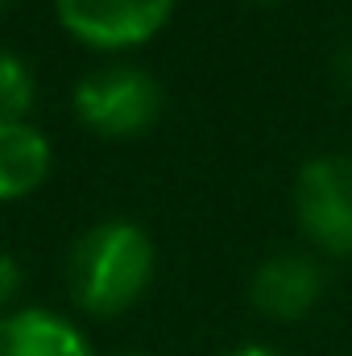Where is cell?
<instances>
[{
  "label": "cell",
  "instance_id": "cell-1",
  "mask_svg": "<svg viewBox=\"0 0 352 356\" xmlns=\"http://www.w3.org/2000/svg\"><path fill=\"white\" fill-rule=\"evenodd\" d=\"M154 261H158L154 236L137 220H120V216L99 220L71 245V257H67L71 302L95 319L125 315L150 290Z\"/></svg>",
  "mask_w": 352,
  "mask_h": 356
},
{
  "label": "cell",
  "instance_id": "cell-8",
  "mask_svg": "<svg viewBox=\"0 0 352 356\" xmlns=\"http://www.w3.org/2000/svg\"><path fill=\"white\" fill-rule=\"evenodd\" d=\"M33 99H38L33 67L21 54H13V50L0 46V124L4 120H25L29 108H33Z\"/></svg>",
  "mask_w": 352,
  "mask_h": 356
},
{
  "label": "cell",
  "instance_id": "cell-3",
  "mask_svg": "<svg viewBox=\"0 0 352 356\" xmlns=\"http://www.w3.org/2000/svg\"><path fill=\"white\" fill-rule=\"evenodd\" d=\"M294 216L315 249L352 257V154H315L298 166Z\"/></svg>",
  "mask_w": 352,
  "mask_h": 356
},
{
  "label": "cell",
  "instance_id": "cell-5",
  "mask_svg": "<svg viewBox=\"0 0 352 356\" xmlns=\"http://www.w3.org/2000/svg\"><path fill=\"white\" fill-rule=\"evenodd\" d=\"M323 286H328V273L311 253L282 249V253H269L262 266L253 269L249 302L262 311L265 319L294 323L323 298Z\"/></svg>",
  "mask_w": 352,
  "mask_h": 356
},
{
  "label": "cell",
  "instance_id": "cell-2",
  "mask_svg": "<svg viewBox=\"0 0 352 356\" xmlns=\"http://www.w3.org/2000/svg\"><path fill=\"white\" fill-rule=\"evenodd\" d=\"M166 95L145 67L112 63L83 75L71 91L75 120L95 137H141L158 124Z\"/></svg>",
  "mask_w": 352,
  "mask_h": 356
},
{
  "label": "cell",
  "instance_id": "cell-6",
  "mask_svg": "<svg viewBox=\"0 0 352 356\" xmlns=\"http://www.w3.org/2000/svg\"><path fill=\"white\" fill-rule=\"evenodd\" d=\"M0 356H91V344L67 315L21 307L0 315Z\"/></svg>",
  "mask_w": 352,
  "mask_h": 356
},
{
  "label": "cell",
  "instance_id": "cell-11",
  "mask_svg": "<svg viewBox=\"0 0 352 356\" xmlns=\"http://www.w3.org/2000/svg\"><path fill=\"white\" fill-rule=\"evenodd\" d=\"M224 356H282V353L262 348V344H241V348H232V353H224Z\"/></svg>",
  "mask_w": 352,
  "mask_h": 356
},
{
  "label": "cell",
  "instance_id": "cell-13",
  "mask_svg": "<svg viewBox=\"0 0 352 356\" xmlns=\"http://www.w3.org/2000/svg\"><path fill=\"white\" fill-rule=\"evenodd\" d=\"M4 8H8V0H0V13H4Z\"/></svg>",
  "mask_w": 352,
  "mask_h": 356
},
{
  "label": "cell",
  "instance_id": "cell-12",
  "mask_svg": "<svg viewBox=\"0 0 352 356\" xmlns=\"http://www.w3.org/2000/svg\"><path fill=\"white\" fill-rule=\"evenodd\" d=\"M120 356H150V353H120Z\"/></svg>",
  "mask_w": 352,
  "mask_h": 356
},
{
  "label": "cell",
  "instance_id": "cell-9",
  "mask_svg": "<svg viewBox=\"0 0 352 356\" xmlns=\"http://www.w3.org/2000/svg\"><path fill=\"white\" fill-rule=\"evenodd\" d=\"M17 290H21V266H17V257L0 253V315L8 311V302L17 298Z\"/></svg>",
  "mask_w": 352,
  "mask_h": 356
},
{
  "label": "cell",
  "instance_id": "cell-4",
  "mask_svg": "<svg viewBox=\"0 0 352 356\" xmlns=\"http://www.w3.org/2000/svg\"><path fill=\"white\" fill-rule=\"evenodd\" d=\"M178 0H54L58 25L91 50H133L162 33Z\"/></svg>",
  "mask_w": 352,
  "mask_h": 356
},
{
  "label": "cell",
  "instance_id": "cell-7",
  "mask_svg": "<svg viewBox=\"0 0 352 356\" xmlns=\"http://www.w3.org/2000/svg\"><path fill=\"white\" fill-rule=\"evenodd\" d=\"M54 166L50 137L29 120H4L0 124V203L33 195Z\"/></svg>",
  "mask_w": 352,
  "mask_h": 356
},
{
  "label": "cell",
  "instance_id": "cell-10",
  "mask_svg": "<svg viewBox=\"0 0 352 356\" xmlns=\"http://www.w3.org/2000/svg\"><path fill=\"white\" fill-rule=\"evenodd\" d=\"M332 75H336V83L352 95V42H344V46L336 50V58H332Z\"/></svg>",
  "mask_w": 352,
  "mask_h": 356
},
{
  "label": "cell",
  "instance_id": "cell-14",
  "mask_svg": "<svg viewBox=\"0 0 352 356\" xmlns=\"http://www.w3.org/2000/svg\"><path fill=\"white\" fill-rule=\"evenodd\" d=\"M257 4H269V0H257Z\"/></svg>",
  "mask_w": 352,
  "mask_h": 356
}]
</instances>
